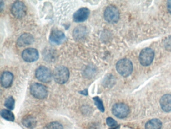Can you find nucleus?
<instances>
[{
    "instance_id": "nucleus-1",
    "label": "nucleus",
    "mask_w": 171,
    "mask_h": 129,
    "mask_svg": "<svg viewBox=\"0 0 171 129\" xmlns=\"http://www.w3.org/2000/svg\"><path fill=\"white\" fill-rule=\"evenodd\" d=\"M52 75L54 80L56 83L59 84H64L68 80L69 71L66 67L61 66L55 68Z\"/></svg>"
},
{
    "instance_id": "nucleus-2",
    "label": "nucleus",
    "mask_w": 171,
    "mask_h": 129,
    "mask_svg": "<svg viewBox=\"0 0 171 129\" xmlns=\"http://www.w3.org/2000/svg\"><path fill=\"white\" fill-rule=\"evenodd\" d=\"M116 69L119 74L123 77H128L133 71V65L128 59H122L117 63Z\"/></svg>"
},
{
    "instance_id": "nucleus-3",
    "label": "nucleus",
    "mask_w": 171,
    "mask_h": 129,
    "mask_svg": "<svg viewBox=\"0 0 171 129\" xmlns=\"http://www.w3.org/2000/svg\"><path fill=\"white\" fill-rule=\"evenodd\" d=\"M30 93L33 97L39 99H45L48 94L47 87L38 83H33L31 85Z\"/></svg>"
},
{
    "instance_id": "nucleus-4",
    "label": "nucleus",
    "mask_w": 171,
    "mask_h": 129,
    "mask_svg": "<svg viewBox=\"0 0 171 129\" xmlns=\"http://www.w3.org/2000/svg\"><path fill=\"white\" fill-rule=\"evenodd\" d=\"M36 77L38 80L43 83H49L52 80L53 75L49 69L45 66H40L36 69Z\"/></svg>"
},
{
    "instance_id": "nucleus-5",
    "label": "nucleus",
    "mask_w": 171,
    "mask_h": 129,
    "mask_svg": "<svg viewBox=\"0 0 171 129\" xmlns=\"http://www.w3.org/2000/svg\"><path fill=\"white\" fill-rule=\"evenodd\" d=\"M155 54L150 48H145L141 51L139 56V60L142 65L148 66L151 65L154 59Z\"/></svg>"
},
{
    "instance_id": "nucleus-6",
    "label": "nucleus",
    "mask_w": 171,
    "mask_h": 129,
    "mask_svg": "<svg viewBox=\"0 0 171 129\" xmlns=\"http://www.w3.org/2000/svg\"><path fill=\"white\" fill-rule=\"evenodd\" d=\"M104 17L105 20L110 23L118 22L119 18V11L115 7L109 6L104 11Z\"/></svg>"
},
{
    "instance_id": "nucleus-7",
    "label": "nucleus",
    "mask_w": 171,
    "mask_h": 129,
    "mask_svg": "<svg viewBox=\"0 0 171 129\" xmlns=\"http://www.w3.org/2000/svg\"><path fill=\"white\" fill-rule=\"evenodd\" d=\"M112 113L117 118L124 119L128 115L129 109L128 105L125 104L118 103L113 105L112 107Z\"/></svg>"
},
{
    "instance_id": "nucleus-8",
    "label": "nucleus",
    "mask_w": 171,
    "mask_h": 129,
    "mask_svg": "<svg viewBox=\"0 0 171 129\" xmlns=\"http://www.w3.org/2000/svg\"><path fill=\"white\" fill-rule=\"evenodd\" d=\"M27 7L23 2L16 1L13 3L11 7V13L17 18H23L26 14Z\"/></svg>"
},
{
    "instance_id": "nucleus-9",
    "label": "nucleus",
    "mask_w": 171,
    "mask_h": 129,
    "mask_svg": "<svg viewBox=\"0 0 171 129\" xmlns=\"http://www.w3.org/2000/svg\"><path fill=\"white\" fill-rule=\"evenodd\" d=\"M22 57L26 62L32 63L38 60L39 54L36 49L29 48L23 51L22 54Z\"/></svg>"
},
{
    "instance_id": "nucleus-10",
    "label": "nucleus",
    "mask_w": 171,
    "mask_h": 129,
    "mask_svg": "<svg viewBox=\"0 0 171 129\" xmlns=\"http://www.w3.org/2000/svg\"><path fill=\"white\" fill-rule=\"evenodd\" d=\"M66 36L64 32L60 30H53L50 35V41L54 45H61L65 40Z\"/></svg>"
},
{
    "instance_id": "nucleus-11",
    "label": "nucleus",
    "mask_w": 171,
    "mask_h": 129,
    "mask_svg": "<svg viewBox=\"0 0 171 129\" xmlns=\"http://www.w3.org/2000/svg\"><path fill=\"white\" fill-rule=\"evenodd\" d=\"M90 15V10L86 7H83L78 10L74 14L73 19L75 22H83L88 19Z\"/></svg>"
},
{
    "instance_id": "nucleus-12",
    "label": "nucleus",
    "mask_w": 171,
    "mask_h": 129,
    "mask_svg": "<svg viewBox=\"0 0 171 129\" xmlns=\"http://www.w3.org/2000/svg\"><path fill=\"white\" fill-rule=\"evenodd\" d=\"M34 38L29 33H24L19 37L17 41V45L20 47L27 46L33 44Z\"/></svg>"
},
{
    "instance_id": "nucleus-13",
    "label": "nucleus",
    "mask_w": 171,
    "mask_h": 129,
    "mask_svg": "<svg viewBox=\"0 0 171 129\" xmlns=\"http://www.w3.org/2000/svg\"><path fill=\"white\" fill-rule=\"evenodd\" d=\"M14 76L10 72L6 71L2 74L1 76V84L4 88H9L13 83Z\"/></svg>"
},
{
    "instance_id": "nucleus-14",
    "label": "nucleus",
    "mask_w": 171,
    "mask_h": 129,
    "mask_svg": "<svg viewBox=\"0 0 171 129\" xmlns=\"http://www.w3.org/2000/svg\"><path fill=\"white\" fill-rule=\"evenodd\" d=\"M160 105L161 107L165 112H170L171 111V95L165 94L160 99Z\"/></svg>"
},
{
    "instance_id": "nucleus-15",
    "label": "nucleus",
    "mask_w": 171,
    "mask_h": 129,
    "mask_svg": "<svg viewBox=\"0 0 171 129\" xmlns=\"http://www.w3.org/2000/svg\"><path fill=\"white\" fill-rule=\"evenodd\" d=\"M22 123L26 128L29 129H33L35 128L37 125V121L33 116H28L23 118Z\"/></svg>"
},
{
    "instance_id": "nucleus-16",
    "label": "nucleus",
    "mask_w": 171,
    "mask_h": 129,
    "mask_svg": "<svg viewBox=\"0 0 171 129\" xmlns=\"http://www.w3.org/2000/svg\"><path fill=\"white\" fill-rule=\"evenodd\" d=\"M162 126V123L160 120L153 119L148 121L145 125L146 129H161Z\"/></svg>"
},
{
    "instance_id": "nucleus-17",
    "label": "nucleus",
    "mask_w": 171,
    "mask_h": 129,
    "mask_svg": "<svg viewBox=\"0 0 171 129\" xmlns=\"http://www.w3.org/2000/svg\"><path fill=\"white\" fill-rule=\"evenodd\" d=\"M0 115L3 119L8 121H14L15 120L14 114L10 110L6 109L2 110L0 112Z\"/></svg>"
},
{
    "instance_id": "nucleus-18",
    "label": "nucleus",
    "mask_w": 171,
    "mask_h": 129,
    "mask_svg": "<svg viewBox=\"0 0 171 129\" xmlns=\"http://www.w3.org/2000/svg\"><path fill=\"white\" fill-rule=\"evenodd\" d=\"M86 30L84 27H77L73 31V36L76 40H80L85 35Z\"/></svg>"
},
{
    "instance_id": "nucleus-19",
    "label": "nucleus",
    "mask_w": 171,
    "mask_h": 129,
    "mask_svg": "<svg viewBox=\"0 0 171 129\" xmlns=\"http://www.w3.org/2000/svg\"><path fill=\"white\" fill-rule=\"evenodd\" d=\"M15 101L14 100V98L12 96H9L5 101V106L9 110H14L15 108Z\"/></svg>"
},
{
    "instance_id": "nucleus-20",
    "label": "nucleus",
    "mask_w": 171,
    "mask_h": 129,
    "mask_svg": "<svg viewBox=\"0 0 171 129\" xmlns=\"http://www.w3.org/2000/svg\"><path fill=\"white\" fill-rule=\"evenodd\" d=\"M44 129H63V127L59 122L53 121L47 124Z\"/></svg>"
},
{
    "instance_id": "nucleus-21",
    "label": "nucleus",
    "mask_w": 171,
    "mask_h": 129,
    "mask_svg": "<svg viewBox=\"0 0 171 129\" xmlns=\"http://www.w3.org/2000/svg\"><path fill=\"white\" fill-rule=\"evenodd\" d=\"M93 99L95 105L97 106L98 109L100 111L103 113L105 111V109H104V105H103L102 99L98 96H95V97H93Z\"/></svg>"
},
{
    "instance_id": "nucleus-22",
    "label": "nucleus",
    "mask_w": 171,
    "mask_h": 129,
    "mask_svg": "<svg viewBox=\"0 0 171 129\" xmlns=\"http://www.w3.org/2000/svg\"><path fill=\"white\" fill-rule=\"evenodd\" d=\"M107 125L110 127H115L118 125V123L117 121L110 117H108L106 120Z\"/></svg>"
},
{
    "instance_id": "nucleus-23",
    "label": "nucleus",
    "mask_w": 171,
    "mask_h": 129,
    "mask_svg": "<svg viewBox=\"0 0 171 129\" xmlns=\"http://www.w3.org/2000/svg\"><path fill=\"white\" fill-rule=\"evenodd\" d=\"M165 47L167 50L171 51V37L168 38L165 41Z\"/></svg>"
},
{
    "instance_id": "nucleus-24",
    "label": "nucleus",
    "mask_w": 171,
    "mask_h": 129,
    "mask_svg": "<svg viewBox=\"0 0 171 129\" xmlns=\"http://www.w3.org/2000/svg\"><path fill=\"white\" fill-rule=\"evenodd\" d=\"M167 6L168 10L171 14V0L168 1Z\"/></svg>"
},
{
    "instance_id": "nucleus-25",
    "label": "nucleus",
    "mask_w": 171,
    "mask_h": 129,
    "mask_svg": "<svg viewBox=\"0 0 171 129\" xmlns=\"http://www.w3.org/2000/svg\"><path fill=\"white\" fill-rule=\"evenodd\" d=\"M118 129V126H117V127H115V128H113V129Z\"/></svg>"
}]
</instances>
